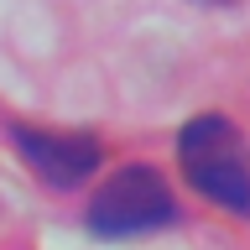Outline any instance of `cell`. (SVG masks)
Here are the masks:
<instances>
[{
    "label": "cell",
    "instance_id": "cell-1",
    "mask_svg": "<svg viewBox=\"0 0 250 250\" xmlns=\"http://www.w3.org/2000/svg\"><path fill=\"white\" fill-rule=\"evenodd\" d=\"M177 156H183V177L208 203L250 219V151L224 115H198L193 125H183Z\"/></svg>",
    "mask_w": 250,
    "mask_h": 250
},
{
    "label": "cell",
    "instance_id": "cell-3",
    "mask_svg": "<svg viewBox=\"0 0 250 250\" xmlns=\"http://www.w3.org/2000/svg\"><path fill=\"white\" fill-rule=\"evenodd\" d=\"M16 146L37 167V177L52 183V188H73L99 167V141L94 136H47V130L16 125Z\"/></svg>",
    "mask_w": 250,
    "mask_h": 250
},
{
    "label": "cell",
    "instance_id": "cell-2",
    "mask_svg": "<svg viewBox=\"0 0 250 250\" xmlns=\"http://www.w3.org/2000/svg\"><path fill=\"white\" fill-rule=\"evenodd\" d=\"M172 219V193L162 183L156 167H120L99 193H94V208H89V224L94 234H146V229H162Z\"/></svg>",
    "mask_w": 250,
    "mask_h": 250
}]
</instances>
